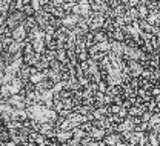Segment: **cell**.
Here are the masks:
<instances>
[{"instance_id":"31","label":"cell","mask_w":160,"mask_h":146,"mask_svg":"<svg viewBox=\"0 0 160 146\" xmlns=\"http://www.w3.org/2000/svg\"><path fill=\"white\" fill-rule=\"evenodd\" d=\"M80 68L85 71V74H88V72H89V62H88V60H85V62H80Z\"/></svg>"},{"instance_id":"32","label":"cell","mask_w":160,"mask_h":146,"mask_svg":"<svg viewBox=\"0 0 160 146\" xmlns=\"http://www.w3.org/2000/svg\"><path fill=\"white\" fill-rule=\"evenodd\" d=\"M109 108H111V114H119L120 111H122V106H119V105H111V106H109Z\"/></svg>"},{"instance_id":"29","label":"cell","mask_w":160,"mask_h":146,"mask_svg":"<svg viewBox=\"0 0 160 146\" xmlns=\"http://www.w3.org/2000/svg\"><path fill=\"white\" fill-rule=\"evenodd\" d=\"M108 86H109V85L106 83V80H102V82L99 83V92H106Z\"/></svg>"},{"instance_id":"23","label":"cell","mask_w":160,"mask_h":146,"mask_svg":"<svg viewBox=\"0 0 160 146\" xmlns=\"http://www.w3.org/2000/svg\"><path fill=\"white\" fill-rule=\"evenodd\" d=\"M139 25H140V29H142L143 32H152V31H154V26L148 20H139Z\"/></svg>"},{"instance_id":"22","label":"cell","mask_w":160,"mask_h":146,"mask_svg":"<svg viewBox=\"0 0 160 146\" xmlns=\"http://www.w3.org/2000/svg\"><path fill=\"white\" fill-rule=\"evenodd\" d=\"M96 48L99 49L100 52H109L111 51V40H105V42H100V43H96Z\"/></svg>"},{"instance_id":"12","label":"cell","mask_w":160,"mask_h":146,"mask_svg":"<svg viewBox=\"0 0 160 146\" xmlns=\"http://www.w3.org/2000/svg\"><path fill=\"white\" fill-rule=\"evenodd\" d=\"M111 40V39H109ZM125 48H126V43L125 42H117V40H111V51L112 54H117L120 57H123L125 54Z\"/></svg>"},{"instance_id":"33","label":"cell","mask_w":160,"mask_h":146,"mask_svg":"<svg viewBox=\"0 0 160 146\" xmlns=\"http://www.w3.org/2000/svg\"><path fill=\"white\" fill-rule=\"evenodd\" d=\"M151 94H152V97H157V95H160V86H159V85H154V86H152Z\"/></svg>"},{"instance_id":"11","label":"cell","mask_w":160,"mask_h":146,"mask_svg":"<svg viewBox=\"0 0 160 146\" xmlns=\"http://www.w3.org/2000/svg\"><path fill=\"white\" fill-rule=\"evenodd\" d=\"M31 74H32V66L23 65L22 69L19 71V74H17V77H19L23 83H28V82L31 80Z\"/></svg>"},{"instance_id":"7","label":"cell","mask_w":160,"mask_h":146,"mask_svg":"<svg viewBox=\"0 0 160 146\" xmlns=\"http://www.w3.org/2000/svg\"><path fill=\"white\" fill-rule=\"evenodd\" d=\"M12 39L19 40V42H26L28 39V29L25 28V25H19L16 29H12Z\"/></svg>"},{"instance_id":"10","label":"cell","mask_w":160,"mask_h":146,"mask_svg":"<svg viewBox=\"0 0 160 146\" xmlns=\"http://www.w3.org/2000/svg\"><path fill=\"white\" fill-rule=\"evenodd\" d=\"M122 140H123V137H122V134H120V132L106 134V135H105V139H103V142H105V143H106L108 146H116V145H119Z\"/></svg>"},{"instance_id":"19","label":"cell","mask_w":160,"mask_h":146,"mask_svg":"<svg viewBox=\"0 0 160 146\" xmlns=\"http://www.w3.org/2000/svg\"><path fill=\"white\" fill-rule=\"evenodd\" d=\"M23 25H25V28L28 29V32H29L31 29H34L36 26H39V23H37V20H36V17H34V16H28V17H26V20L23 22Z\"/></svg>"},{"instance_id":"16","label":"cell","mask_w":160,"mask_h":146,"mask_svg":"<svg viewBox=\"0 0 160 146\" xmlns=\"http://www.w3.org/2000/svg\"><path fill=\"white\" fill-rule=\"evenodd\" d=\"M72 137H74V132L72 131H63V129H60V131H57V134H56V139L59 140L60 143H66Z\"/></svg>"},{"instance_id":"34","label":"cell","mask_w":160,"mask_h":146,"mask_svg":"<svg viewBox=\"0 0 160 146\" xmlns=\"http://www.w3.org/2000/svg\"><path fill=\"white\" fill-rule=\"evenodd\" d=\"M152 34H154L157 39H160V28H159V26H154V31H152Z\"/></svg>"},{"instance_id":"25","label":"cell","mask_w":160,"mask_h":146,"mask_svg":"<svg viewBox=\"0 0 160 146\" xmlns=\"http://www.w3.org/2000/svg\"><path fill=\"white\" fill-rule=\"evenodd\" d=\"M160 123V114L159 112H154L152 114V117L149 119V122H148V125H149V129H152L154 126H157Z\"/></svg>"},{"instance_id":"2","label":"cell","mask_w":160,"mask_h":146,"mask_svg":"<svg viewBox=\"0 0 160 146\" xmlns=\"http://www.w3.org/2000/svg\"><path fill=\"white\" fill-rule=\"evenodd\" d=\"M26 17H28V16H26L23 11H20V9L11 11L9 16L6 17V20L0 22V26H8V28L12 31V29H16L19 25H23V22L26 20Z\"/></svg>"},{"instance_id":"13","label":"cell","mask_w":160,"mask_h":146,"mask_svg":"<svg viewBox=\"0 0 160 146\" xmlns=\"http://www.w3.org/2000/svg\"><path fill=\"white\" fill-rule=\"evenodd\" d=\"M25 45H26V42L12 40V42H11V45H9V48H8V52H9V54H12V56L20 54V52H23V49H25Z\"/></svg>"},{"instance_id":"26","label":"cell","mask_w":160,"mask_h":146,"mask_svg":"<svg viewBox=\"0 0 160 146\" xmlns=\"http://www.w3.org/2000/svg\"><path fill=\"white\" fill-rule=\"evenodd\" d=\"M49 2H51V0H32L31 5H32V8L37 11V9H40V8H45Z\"/></svg>"},{"instance_id":"3","label":"cell","mask_w":160,"mask_h":146,"mask_svg":"<svg viewBox=\"0 0 160 146\" xmlns=\"http://www.w3.org/2000/svg\"><path fill=\"white\" fill-rule=\"evenodd\" d=\"M34 17H36V20H37V23H39V26L42 28V29L51 26V23H52V20H54V16H52L51 12H48L45 8L37 9L36 14H34Z\"/></svg>"},{"instance_id":"8","label":"cell","mask_w":160,"mask_h":146,"mask_svg":"<svg viewBox=\"0 0 160 146\" xmlns=\"http://www.w3.org/2000/svg\"><path fill=\"white\" fill-rule=\"evenodd\" d=\"M40 56H42V54L36 52V51L23 52V62H25V65H28V66H36V63L39 62Z\"/></svg>"},{"instance_id":"37","label":"cell","mask_w":160,"mask_h":146,"mask_svg":"<svg viewBox=\"0 0 160 146\" xmlns=\"http://www.w3.org/2000/svg\"><path fill=\"white\" fill-rule=\"evenodd\" d=\"M159 146H160V145H159Z\"/></svg>"},{"instance_id":"36","label":"cell","mask_w":160,"mask_h":146,"mask_svg":"<svg viewBox=\"0 0 160 146\" xmlns=\"http://www.w3.org/2000/svg\"><path fill=\"white\" fill-rule=\"evenodd\" d=\"M159 52H160V51H159Z\"/></svg>"},{"instance_id":"30","label":"cell","mask_w":160,"mask_h":146,"mask_svg":"<svg viewBox=\"0 0 160 146\" xmlns=\"http://www.w3.org/2000/svg\"><path fill=\"white\" fill-rule=\"evenodd\" d=\"M152 114H154L152 111H146V112H145V114H143V115H142L140 119H142L143 122H149V119L152 117Z\"/></svg>"},{"instance_id":"5","label":"cell","mask_w":160,"mask_h":146,"mask_svg":"<svg viewBox=\"0 0 160 146\" xmlns=\"http://www.w3.org/2000/svg\"><path fill=\"white\" fill-rule=\"evenodd\" d=\"M2 102L9 103L12 108H16V109H26V108H28L26 97H25L22 92H20V94H14V95H11V97H8V99H2Z\"/></svg>"},{"instance_id":"17","label":"cell","mask_w":160,"mask_h":146,"mask_svg":"<svg viewBox=\"0 0 160 146\" xmlns=\"http://www.w3.org/2000/svg\"><path fill=\"white\" fill-rule=\"evenodd\" d=\"M108 36H109L111 40H117V42H125V39H126V34H125L123 28H116V29H114L112 32H109Z\"/></svg>"},{"instance_id":"28","label":"cell","mask_w":160,"mask_h":146,"mask_svg":"<svg viewBox=\"0 0 160 146\" xmlns=\"http://www.w3.org/2000/svg\"><path fill=\"white\" fill-rule=\"evenodd\" d=\"M66 146H83V145H82V140L76 139V137H72L69 142H66Z\"/></svg>"},{"instance_id":"1","label":"cell","mask_w":160,"mask_h":146,"mask_svg":"<svg viewBox=\"0 0 160 146\" xmlns=\"http://www.w3.org/2000/svg\"><path fill=\"white\" fill-rule=\"evenodd\" d=\"M28 115L31 120H36L39 123H56L59 119V114L54 108L45 106V105H29L26 108Z\"/></svg>"},{"instance_id":"27","label":"cell","mask_w":160,"mask_h":146,"mask_svg":"<svg viewBox=\"0 0 160 146\" xmlns=\"http://www.w3.org/2000/svg\"><path fill=\"white\" fill-rule=\"evenodd\" d=\"M72 132H74V137H76V139H79V140H82L83 137H86V135H88V132H86L82 126H77Z\"/></svg>"},{"instance_id":"20","label":"cell","mask_w":160,"mask_h":146,"mask_svg":"<svg viewBox=\"0 0 160 146\" xmlns=\"http://www.w3.org/2000/svg\"><path fill=\"white\" fill-rule=\"evenodd\" d=\"M148 137H149V143H151V146H159L160 145V135L156 132V131L149 129V131H148Z\"/></svg>"},{"instance_id":"9","label":"cell","mask_w":160,"mask_h":146,"mask_svg":"<svg viewBox=\"0 0 160 146\" xmlns=\"http://www.w3.org/2000/svg\"><path fill=\"white\" fill-rule=\"evenodd\" d=\"M63 22V26H66V28H69V29H72V28H76L77 25H79L80 22V16H76V14H72V12H69L65 19H62Z\"/></svg>"},{"instance_id":"18","label":"cell","mask_w":160,"mask_h":146,"mask_svg":"<svg viewBox=\"0 0 160 146\" xmlns=\"http://www.w3.org/2000/svg\"><path fill=\"white\" fill-rule=\"evenodd\" d=\"M94 32V39H96V43H100V42H105V40H109V36L106 31L103 29H99V31H92Z\"/></svg>"},{"instance_id":"24","label":"cell","mask_w":160,"mask_h":146,"mask_svg":"<svg viewBox=\"0 0 160 146\" xmlns=\"http://www.w3.org/2000/svg\"><path fill=\"white\" fill-rule=\"evenodd\" d=\"M97 142H99V140L92 139L91 135H86V137L82 139V145L83 146H97Z\"/></svg>"},{"instance_id":"4","label":"cell","mask_w":160,"mask_h":146,"mask_svg":"<svg viewBox=\"0 0 160 146\" xmlns=\"http://www.w3.org/2000/svg\"><path fill=\"white\" fill-rule=\"evenodd\" d=\"M88 19H89V28H91V31H99L105 25L106 16L103 12H99V11H92Z\"/></svg>"},{"instance_id":"35","label":"cell","mask_w":160,"mask_h":146,"mask_svg":"<svg viewBox=\"0 0 160 146\" xmlns=\"http://www.w3.org/2000/svg\"><path fill=\"white\" fill-rule=\"evenodd\" d=\"M157 9L160 11V0H159V5H157Z\"/></svg>"},{"instance_id":"21","label":"cell","mask_w":160,"mask_h":146,"mask_svg":"<svg viewBox=\"0 0 160 146\" xmlns=\"http://www.w3.org/2000/svg\"><path fill=\"white\" fill-rule=\"evenodd\" d=\"M137 11H139V20H146L148 19V16H149V8L146 6V5H139L137 6Z\"/></svg>"},{"instance_id":"14","label":"cell","mask_w":160,"mask_h":146,"mask_svg":"<svg viewBox=\"0 0 160 146\" xmlns=\"http://www.w3.org/2000/svg\"><path fill=\"white\" fill-rule=\"evenodd\" d=\"M125 20L126 23L129 25V23H132V22H137L140 19L139 17V11H137V8H134V6H131V8H128V11L125 12Z\"/></svg>"},{"instance_id":"15","label":"cell","mask_w":160,"mask_h":146,"mask_svg":"<svg viewBox=\"0 0 160 146\" xmlns=\"http://www.w3.org/2000/svg\"><path fill=\"white\" fill-rule=\"evenodd\" d=\"M108 132H106V129H103V128H99V126H92L91 128V131L88 132V135H91L92 139H96V140H103L105 139V135H106Z\"/></svg>"},{"instance_id":"6","label":"cell","mask_w":160,"mask_h":146,"mask_svg":"<svg viewBox=\"0 0 160 146\" xmlns=\"http://www.w3.org/2000/svg\"><path fill=\"white\" fill-rule=\"evenodd\" d=\"M136 117H131L128 115L119 126H117V131L119 132H125V131H136Z\"/></svg>"}]
</instances>
